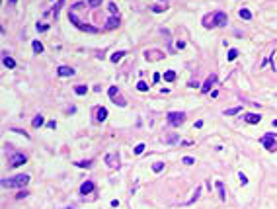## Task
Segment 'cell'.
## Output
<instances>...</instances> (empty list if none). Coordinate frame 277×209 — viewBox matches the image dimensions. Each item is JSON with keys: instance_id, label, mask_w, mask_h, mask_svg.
<instances>
[{"instance_id": "obj_1", "label": "cell", "mask_w": 277, "mask_h": 209, "mask_svg": "<svg viewBox=\"0 0 277 209\" xmlns=\"http://www.w3.org/2000/svg\"><path fill=\"white\" fill-rule=\"evenodd\" d=\"M27 182H30V176L27 174H18L14 178H2L0 186H2V188H24Z\"/></svg>"}, {"instance_id": "obj_2", "label": "cell", "mask_w": 277, "mask_h": 209, "mask_svg": "<svg viewBox=\"0 0 277 209\" xmlns=\"http://www.w3.org/2000/svg\"><path fill=\"white\" fill-rule=\"evenodd\" d=\"M68 20H70V21H72V24H74V26L78 27V30H82V31H88V33H98V31H100V30H98V27H96V26H90V24H84V21H82V20H78V18H76V14H74V12H72V10L68 12Z\"/></svg>"}, {"instance_id": "obj_3", "label": "cell", "mask_w": 277, "mask_h": 209, "mask_svg": "<svg viewBox=\"0 0 277 209\" xmlns=\"http://www.w3.org/2000/svg\"><path fill=\"white\" fill-rule=\"evenodd\" d=\"M260 143L269 150V153H277V135L275 133H265L260 139Z\"/></svg>"}, {"instance_id": "obj_4", "label": "cell", "mask_w": 277, "mask_h": 209, "mask_svg": "<svg viewBox=\"0 0 277 209\" xmlns=\"http://www.w3.org/2000/svg\"><path fill=\"white\" fill-rule=\"evenodd\" d=\"M166 119H168V125L180 127V125L185 121V113H184V112H170L168 115H166Z\"/></svg>"}, {"instance_id": "obj_5", "label": "cell", "mask_w": 277, "mask_h": 209, "mask_svg": "<svg viewBox=\"0 0 277 209\" xmlns=\"http://www.w3.org/2000/svg\"><path fill=\"white\" fill-rule=\"evenodd\" d=\"M211 24H213V27H224L228 24V18H227V14L224 12H215L213 16H211Z\"/></svg>"}, {"instance_id": "obj_6", "label": "cell", "mask_w": 277, "mask_h": 209, "mask_svg": "<svg viewBox=\"0 0 277 209\" xmlns=\"http://www.w3.org/2000/svg\"><path fill=\"white\" fill-rule=\"evenodd\" d=\"M26 162H27V156L24 153L10 154V168H18V166H21V164H26Z\"/></svg>"}, {"instance_id": "obj_7", "label": "cell", "mask_w": 277, "mask_h": 209, "mask_svg": "<svg viewBox=\"0 0 277 209\" xmlns=\"http://www.w3.org/2000/svg\"><path fill=\"white\" fill-rule=\"evenodd\" d=\"M106 162L109 168H119V154H106Z\"/></svg>"}, {"instance_id": "obj_8", "label": "cell", "mask_w": 277, "mask_h": 209, "mask_svg": "<svg viewBox=\"0 0 277 209\" xmlns=\"http://www.w3.org/2000/svg\"><path fill=\"white\" fill-rule=\"evenodd\" d=\"M215 82H217V76H215V74H209L207 80H205V84L201 86V92H203V94H207V92L211 90V86H213Z\"/></svg>"}, {"instance_id": "obj_9", "label": "cell", "mask_w": 277, "mask_h": 209, "mask_svg": "<svg viewBox=\"0 0 277 209\" xmlns=\"http://www.w3.org/2000/svg\"><path fill=\"white\" fill-rule=\"evenodd\" d=\"M94 188H96V186H94L92 180H86V182H84L82 186H80V193H84V196H86V193H92V192H94Z\"/></svg>"}, {"instance_id": "obj_10", "label": "cell", "mask_w": 277, "mask_h": 209, "mask_svg": "<svg viewBox=\"0 0 277 209\" xmlns=\"http://www.w3.org/2000/svg\"><path fill=\"white\" fill-rule=\"evenodd\" d=\"M74 73H76L74 69H70V67H64V64L57 69V74H59V76H72Z\"/></svg>"}, {"instance_id": "obj_11", "label": "cell", "mask_w": 277, "mask_h": 209, "mask_svg": "<svg viewBox=\"0 0 277 209\" xmlns=\"http://www.w3.org/2000/svg\"><path fill=\"white\" fill-rule=\"evenodd\" d=\"M2 64H4L6 69H16V61H14L12 57L6 55V51H4V57H2Z\"/></svg>"}, {"instance_id": "obj_12", "label": "cell", "mask_w": 277, "mask_h": 209, "mask_svg": "<svg viewBox=\"0 0 277 209\" xmlns=\"http://www.w3.org/2000/svg\"><path fill=\"white\" fill-rule=\"evenodd\" d=\"M244 119L248 121V123H260V121H261V115H258V113H246L244 115Z\"/></svg>"}, {"instance_id": "obj_13", "label": "cell", "mask_w": 277, "mask_h": 209, "mask_svg": "<svg viewBox=\"0 0 277 209\" xmlns=\"http://www.w3.org/2000/svg\"><path fill=\"white\" fill-rule=\"evenodd\" d=\"M215 186H217V192H218V197H221L223 201L227 199V192H224V184L221 182V180H217L215 182Z\"/></svg>"}, {"instance_id": "obj_14", "label": "cell", "mask_w": 277, "mask_h": 209, "mask_svg": "<svg viewBox=\"0 0 277 209\" xmlns=\"http://www.w3.org/2000/svg\"><path fill=\"white\" fill-rule=\"evenodd\" d=\"M106 117H107L106 107H96V121H106Z\"/></svg>"}, {"instance_id": "obj_15", "label": "cell", "mask_w": 277, "mask_h": 209, "mask_svg": "<svg viewBox=\"0 0 277 209\" xmlns=\"http://www.w3.org/2000/svg\"><path fill=\"white\" fill-rule=\"evenodd\" d=\"M119 26V18L117 16H111L107 20V24H106V30H113V27H117Z\"/></svg>"}, {"instance_id": "obj_16", "label": "cell", "mask_w": 277, "mask_h": 209, "mask_svg": "<svg viewBox=\"0 0 277 209\" xmlns=\"http://www.w3.org/2000/svg\"><path fill=\"white\" fill-rule=\"evenodd\" d=\"M242 112V106H236V107H228V110H224V115H236Z\"/></svg>"}, {"instance_id": "obj_17", "label": "cell", "mask_w": 277, "mask_h": 209, "mask_svg": "<svg viewBox=\"0 0 277 209\" xmlns=\"http://www.w3.org/2000/svg\"><path fill=\"white\" fill-rule=\"evenodd\" d=\"M111 102H113L115 106H119V107H125V106H127V102H125V100H123V98H121L119 94L115 96V98H111Z\"/></svg>"}, {"instance_id": "obj_18", "label": "cell", "mask_w": 277, "mask_h": 209, "mask_svg": "<svg viewBox=\"0 0 277 209\" xmlns=\"http://www.w3.org/2000/svg\"><path fill=\"white\" fill-rule=\"evenodd\" d=\"M164 80L166 82H174L176 80V73H174V70H166L164 73Z\"/></svg>"}, {"instance_id": "obj_19", "label": "cell", "mask_w": 277, "mask_h": 209, "mask_svg": "<svg viewBox=\"0 0 277 209\" xmlns=\"http://www.w3.org/2000/svg\"><path fill=\"white\" fill-rule=\"evenodd\" d=\"M64 2H67V0H59V2H57V6H55V8H53V18H55V20H57V18H59V12H61V6H63Z\"/></svg>"}, {"instance_id": "obj_20", "label": "cell", "mask_w": 277, "mask_h": 209, "mask_svg": "<svg viewBox=\"0 0 277 209\" xmlns=\"http://www.w3.org/2000/svg\"><path fill=\"white\" fill-rule=\"evenodd\" d=\"M43 121H45V119H43V115L39 113V115H35V117H33V123H31V125H33L35 129H37V127H41V125H43Z\"/></svg>"}, {"instance_id": "obj_21", "label": "cell", "mask_w": 277, "mask_h": 209, "mask_svg": "<svg viewBox=\"0 0 277 209\" xmlns=\"http://www.w3.org/2000/svg\"><path fill=\"white\" fill-rule=\"evenodd\" d=\"M74 166H78V168H92V160H78V162H74Z\"/></svg>"}, {"instance_id": "obj_22", "label": "cell", "mask_w": 277, "mask_h": 209, "mask_svg": "<svg viewBox=\"0 0 277 209\" xmlns=\"http://www.w3.org/2000/svg\"><path fill=\"white\" fill-rule=\"evenodd\" d=\"M238 14H240V18H242V20H252V12L248 10V8H242Z\"/></svg>"}, {"instance_id": "obj_23", "label": "cell", "mask_w": 277, "mask_h": 209, "mask_svg": "<svg viewBox=\"0 0 277 209\" xmlns=\"http://www.w3.org/2000/svg\"><path fill=\"white\" fill-rule=\"evenodd\" d=\"M31 47H33V53H37V55H39V53H43V45H41V43H39L37 39H35V41L31 43Z\"/></svg>"}, {"instance_id": "obj_24", "label": "cell", "mask_w": 277, "mask_h": 209, "mask_svg": "<svg viewBox=\"0 0 277 209\" xmlns=\"http://www.w3.org/2000/svg\"><path fill=\"white\" fill-rule=\"evenodd\" d=\"M74 92H76L78 96H82V94L88 92V86H74Z\"/></svg>"}, {"instance_id": "obj_25", "label": "cell", "mask_w": 277, "mask_h": 209, "mask_svg": "<svg viewBox=\"0 0 277 209\" xmlns=\"http://www.w3.org/2000/svg\"><path fill=\"white\" fill-rule=\"evenodd\" d=\"M123 55H125V51H117V53H113V55H111V61H113V63L121 61V59H123Z\"/></svg>"}, {"instance_id": "obj_26", "label": "cell", "mask_w": 277, "mask_h": 209, "mask_svg": "<svg viewBox=\"0 0 277 209\" xmlns=\"http://www.w3.org/2000/svg\"><path fill=\"white\" fill-rule=\"evenodd\" d=\"M199 193H201V186H197V188H195V193H193V197L187 201V203H193V201H197L199 199Z\"/></svg>"}, {"instance_id": "obj_27", "label": "cell", "mask_w": 277, "mask_h": 209, "mask_svg": "<svg viewBox=\"0 0 277 209\" xmlns=\"http://www.w3.org/2000/svg\"><path fill=\"white\" fill-rule=\"evenodd\" d=\"M238 53H240L238 49H230V51H228V57H227V59H228V61H234L236 57H238Z\"/></svg>"}, {"instance_id": "obj_28", "label": "cell", "mask_w": 277, "mask_h": 209, "mask_svg": "<svg viewBox=\"0 0 277 209\" xmlns=\"http://www.w3.org/2000/svg\"><path fill=\"white\" fill-rule=\"evenodd\" d=\"M166 8H168V4H166V2H164L162 6H152V12H156V14H158V12H164Z\"/></svg>"}, {"instance_id": "obj_29", "label": "cell", "mask_w": 277, "mask_h": 209, "mask_svg": "<svg viewBox=\"0 0 277 209\" xmlns=\"http://www.w3.org/2000/svg\"><path fill=\"white\" fill-rule=\"evenodd\" d=\"M144 147H147L144 143H138V145L135 147V154H141V153H144Z\"/></svg>"}, {"instance_id": "obj_30", "label": "cell", "mask_w": 277, "mask_h": 209, "mask_svg": "<svg viewBox=\"0 0 277 209\" xmlns=\"http://www.w3.org/2000/svg\"><path fill=\"white\" fill-rule=\"evenodd\" d=\"M107 94H109V98H115V96H117V86H109Z\"/></svg>"}, {"instance_id": "obj_31", "label": "cell", "mask_w": 277, "mask_h": 209, "mask_svg": "<svg viewBox=\"0 0 277 209\" xmlns=\"http://www.w3.org/2000/svg\"><path fill=\"white\" fill-rule=\"evenodd\" d=\"M27 196H30V192H27V190H20V192L16 193V199H21V197H27Z\"/></svg>"}, {"instance_id": "obj_32", "label": "cell", "mask_w": 277, "mask_h": 209, "mask_svg": "<svg viewBox=\"0 0 277 209\" xmlns=\"http://www.w3.org/2000/svg\"><path fill=\"white\" fill-rule=\"evenodd\" d=\"M137 88H138V90H141V92H147V90H148V84L141 80V82H138V84H137Z\"/></svg>"}, {"instance_id": "obj_33", "label": "cell", "mask_w": 277, "mask_h": 209, "mask_svg": "<svg viewBox=\"0 0 277 209\" xmlns=\"http://www.w3.org/2000/svg\"><path fill=\"white\" fill-rule=\"evenodd\" d=\"M178 135H170V137H166V143H170V145H174V143H178Z\"/></svg>"}, {"instance_id": "obj_34", "label": "cell", "mask_w": 277, "mask_h": 209, "mask_svg": "<svg viewBox=\"0 0 277 209\" xmlns=\"http://www.w3.org/2000/svg\"><path fill=\"white\" fill-rule=\"evenodd\" d=\"M162 168H164V162H154V164H152V170H154V172H160Z\"/></svg>"}, {"instance_id": "obj_35", "label": "cell", "mask_w": 277, "mask_h": 209, "mask_svg": "<svg viewBox=\"0 0 277 209\" xmlns=\"http://www.w3.org/2000/svg\"><path fill=\"white\" fill-rule=\"evenodd\" d=\"M101 2H104V0H88V6H92V8H98Z\"/></svg>"}, {"instance_id": "obj_36", "label": "cell", "mask_w": 277, "mask_h": 209, "mask_svg": "<svg viewBox=\"0 0 277 209\" xmlns=\"http://www.w3.org/2000/svg\"><path fill=\"white\" fill-rule=\"evenodd\" d=\"M181 162L189 166V164H193V162H195V158H191V156H184V158H181Z\"/></svg>"}, {"instance_id": "obj_37", "label": "cell", "mask_w": 277, "mask_h": 209, "mask_svg": "<svg viewBox=\"0 0 277 209\" xmlns=\"http://www.w3.org/2000/svg\"><path fill=\"white\" fill-rule=\"evenodd\" d=\"M35 27H37V31H47V30H49V26H47V24H37Z\"/></svg>"}, {"instance_id": "obj_38", "label": "cell", "mask_w": 277, "mask_h": 209, "mask_svg": "<svg viewBox=\"0 0 277 209\" xmlns=\"http://www.w3.org/2000/svg\"><path fill=\"white\" fill-rule=\"evenodd\" d=\"M238 178H240V184H242V186H246V184H248V178H246V176L242 174V172H240V174H238Z\"/></svg>"}, {"instance_id": "obj_39", "label": "cell", "mask_w": 277, "mask_h": 209, "mask_svg": "<svg viewBox=\"0 0 277 209\" xmlns=\"http://www.w3.org/2000/svg\"><path fill=\"white\" fill-rule=\"evenodd\" d=\"M109 12H111L113 16H115V14H117V6H115L113 2H109Z\"/></svg>"}, {"instance_id": "obj_40", "label": "cell", "mask_w": 277, "mask_h": 209, "mask_svg": "<svg viewBox=\"0 0 277 209\" xmlns=\"http://www.w3.org/2000/svg\"><path fill=\"white\" fill-rule=\"evenodd\" d=\"M47 127H49V129H55L57 123H55V121H47Z\"/></svg>"}, {"instance_id": "obj_41", "label": "cell", "mask_w": 277, "mask_h": 209, "mask_svg": "<svg viewBox=\"0 0 277 209\" xmlns=\"http://www.w3.org/2000/svg\"><path fill=\"white\" fill-rule=\"evenodd\" d=\"M176 47H178V49H184V47H185V43H184V41H178V43H176Z\"/></svg>"}, {"instance_id": "obj_42", "label": "cell", "mask_w": 277, "mask_h": 209, "mask_svg": "<svg viewBox=\"0 0 277 209\" xmlns=\"http://www.w3.org/2000/svg\"><path fill=\"white\" fill-rule=\"evenodd\" d=\"M152 80H154V82H158V80H160V74H158V73H154V76H152Z\"/></svg>"}, {"instance_id": "obj_43", "label": "cell", "mask_w": 277, "mask_h": 209, "mask_svg": "<svg viewBox=\"0 0 277 209\" xmlns=\"http://www.w3.org/2000/svg\"><path fill=\"white\" fill-rule=\"evenodd\" d=\"M16 2H18V0H8V6H14Z\"/></svg>"}, {"instance_id": "obj_44", "label": "cell", "mask_w": 277, "mask_h": 209, "mask_svg": "<svg viewBox=\"0 0 277 209\" xmlns=\"http://www.w3.org/2000/svg\"><path fill=\"white\" fill-rule=\"evenodd\" d=\"M273 127H277V119H275V121H273Z\"/></svg>"}]
</instances>
